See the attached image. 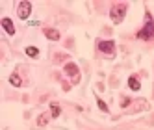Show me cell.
Instances as JSON below:
<instances>
[{
  "label": "cell",
  "instance_id": "30bf717a",
  "mask_svg": "<svg viewBox=\"0 0 154 130\" xmlns=\"http://www.w3.org/2000/svg\"><path fill=\"white\" fill-rule=\"evenodd\" d=\"M60 113H61L60 106H58L56 102H52V104H50V115H52V117H60Z\"/></svg>",
  "mask_w": 154,
  "mask_h": 130
},
{
  "label": "cell",
  "instance_id": "4fadbf2b",
  "mask_svg": "<svg viewBox=\"0 0 154 130\" xmlns=\"http://www.w3.org/2000/svg\"><path fill=\"white\" fill-rule=\"evenodd\" d=\"M97 102H98V108H100L102 112H108V106H106V102L102 99H97Z\"/></svg>",
  "mask_w": 154,
  "mask_h": 130
},
{
  "label": "cell",
  "instance_id": "5bb4252c",
  "mask_svg": "<svg viewBox=\"0 0 154 130\" xmlns=\"http://www.w3.org/2000/svg\"><path fill=\"white\" fill-rule=\"evenodd\" d=\"M128 104H130V101H128V99H123V102H121V106H125V108H126Z\"/></svg>",
  "mask_w": 154,
  "mask_h": 130
},
{
  "label": "cell",
  "instance_id": "ba28073f",
  "mask_svg": "<svg viewBox=\"0 0 154 130\" xmlns=\"http://www.w3.org/2000/svg\"><path fill=\"white\" fill-rule=\"evenodd\" d=\"M128 88H130L132 91H139V89H141V84H139V80H137L136 76H130V78H128Z\"/></svg>",
  "mask_w": 154,
  "mask_h": 130
},
{
  "label": "cell",
  "instance_id": "52a82bcc",
  "mask_svg": "<svg viewBox=\"0 0 154 130\" xmlns=\"http://www.w3.org/2000/svg\"><path fill=\"white\" fill-rule=\"evenodd\" d=\"M45 36L52 41H60V32L54 30V28H45Z\"/></svg>",
  "mask_w": 154,
  "mask_h": 130
},
{
  "label": "cell",
  "instance_id": "9c48e42d",
  "mask_svg": "<svg viewBox=\"0 0 154 130\" xmlns=\"http://www.w3.org/2000/svg\"><path fill=\"white\" fill-rule=\"evenodd\" d=\"M9 84H11V85H15V88H20V84H23V80H20V76H19V74H11V76H9Z\"/></svg>",
  "mask_w": 154,
  "mask_h": 130
},
{
  "label": "cell",
  "instance_id": "5b68a950",
  "mask_svg": "<svg viewBox=\"0 0 154 130\" xmlns=\"http://www.w3.org/2000/svg\"><path fill=\"white\" fill-rule=\"evenodd\" d=\"M65 73L69 76H74V80H78V65L76 63H67L65 65Z\"/></svg>",
  "mask_w": 154,
  "mask_h": 130
},
{
  "label": "cell",
  "instance_id": "7c38bea8",
  "mask_svg": "<svg viewBox=\"0 0 154 130\" xmlns=\"http://www.w3.org/2000/svg\"><path fill=\"white\" fill-rule=\"evenodd\" d=\"M26 54H28L30 58H37L39 56V50L35 47H26Z\"/></svg>",
  "mask_w": 154,
  "mask_h": 130
},
{
  "label": "cell",
  "instance_id": "7a4b0ae2",
  "mask_svg": "<svg viewBox=\"0 0 154 130\" xmlns=\"http://www.w3.org/2000/svg\"><path fill=\"white\" fill-rule=\"evenodd\" d=\"M125 13H126V6H125V4H121V6H113V8H112V11H109V17H112V20H113L115 24H119V23H123Z\"/></svg>",
  "mask_w": 154,
  "mask_h": 130
},
{
  "label": "cell",
  "instance_id": "6da1fadb",
  "mask_svg": "<svg viewBox=\"0 0 154 130\" xmlns=\"http://www.w3.org/2000/svg\"><path fill=\"white\" fill-rule=\"evenodd\" d=\"M137 37L139 39H147V41L154 39V20L150 19L149 13H147V23H145V26H143V30L137 32Z\"/></svg>",
  "mask_w": 154,
  "mask_h": 130
},
{
  "label": "cell",
  "instance_id": "277c9868",
  "mask_svg": "<svg viewBox=\"0 0 154 130\" xmlns=\"http://www.w3.org/2000/svg\"><path fill=\"white\" fill-rule=\"evenodd\" d=\"M98 50L104 52V54H113L115 43L113 41H98Z\"/></svg>",
  "mask_w": 154,
  "mask_h": 130
},
{
  "label": "cell",
  "instance_id": "8fae6325",
  "mask_svg": "<svg viewBox=\"0 0 154 130\" xmlns=\"http://www.w3.org/2000/svg\"><path fill=\"white\" fill-rule=\"evenodd\" d=\"M52 115H48V113H43V115H39V119H37V125L39 126H45L47 123H48V119H50Z\"/></svg>",
  "mask_w": 154,
  "mask_h": 130
},
{
  "label": "cell",
  "instance_id": "8992f818",
  "mask_svg": "<svg viewBox=\"0 0 154 130\" xmlns=\"http://www.w3.org/2000/svg\"><path fill=\"white\" fill-rule=\"evenodd\" d=\"M2 28L8 32L9 36H13V34H15V26H13V23H11V19H8V17L2 19Z\"/></svg>",
  "mask_w": 154,
  "mask_h": 130
},
{
  "label": "cell",
  "instance_id": "3957f363",
  "mask_svg": "<svg viewBox=\"0 0 154 130\" xmlns=\"http://www.w3.org/2000/svg\"><path fill=\"white\" fill-rule=\"evenodd\" d=\"M30 13H32V4L30 2H20L19 4V8H17V15H19V19H28L30 17Z\"/></svg>",
  "mask_w": 154,
  "mask_h": 130
}]
</instances>
